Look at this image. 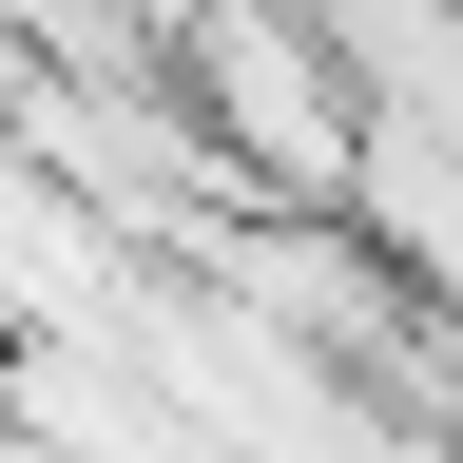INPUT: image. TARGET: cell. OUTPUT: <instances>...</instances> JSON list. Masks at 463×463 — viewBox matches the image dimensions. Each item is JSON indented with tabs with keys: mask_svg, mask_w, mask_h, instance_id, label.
I'll return each instance as SVG.
<instances>
[{
	"mask_svg": "<svg viewBox=\"0 0 463 463\" xmlns=\"http://www.w3.org/2000/svg\"><path fill=\"white\" fill-rule=\"evenodd\" d=\"M155 78H174V116L213 136V174L232 194H270V213H328L347 194V58L309 39V0H174L155 20Z\"/></svg>",
	"mask_w": 463,
	"mask_h": 463,
	"instance_id": "obj_1",
	"label": "cell"
},
{
	"mask_svg": "<svg viewBox=\"0 0 463 463\" xmlns=\"http://www.w3.org/2000/svg\"><path fill=\"white\" fill-rule=\"evenodd\" d=\"M367 251L425 289V309H463V97H367L347 116V194H328Z\"/></svg>",
	"mask_w": 463,
	"mask_h": 463,
	"instance_id": "obj_2",
	"label": "cell"
}]
</instances>
